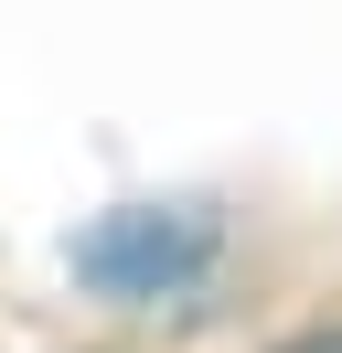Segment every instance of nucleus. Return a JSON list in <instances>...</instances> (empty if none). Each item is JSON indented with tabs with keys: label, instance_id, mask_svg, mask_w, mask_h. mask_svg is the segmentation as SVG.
<instances>
[{
	"label": "nucleus",
	"instance_id": "f257e3e1",
	"mask_svg": "<svg viewBox=\"0 0 342 353\" xmlns=\"http://www.w3.org/2000/svg\"><path fill=\"white\" fill-rule=\"evenodd\" d=\"M192 257H203V225H161V214H118L107 236L75 246V268L107 279V289H161L171 268H192Z\"/></svg>",
	"mask_w": 342,
	"mask_h": 353
},
{
	"label": "nucleus",
	"instance_id": "f03ea898",
	"mask_svg": "<svg viewBox=\"0 0 342 353\" xmlns=\"http://www.w3.org/2000/svg\"><path fill=\"white\" fill-rule=\"evenodd\" d=\"M289 353H342V332H299V343Z\"/></svg>",
	"mask_w": 342,
	"mask_h": 353
}]
</instances>
